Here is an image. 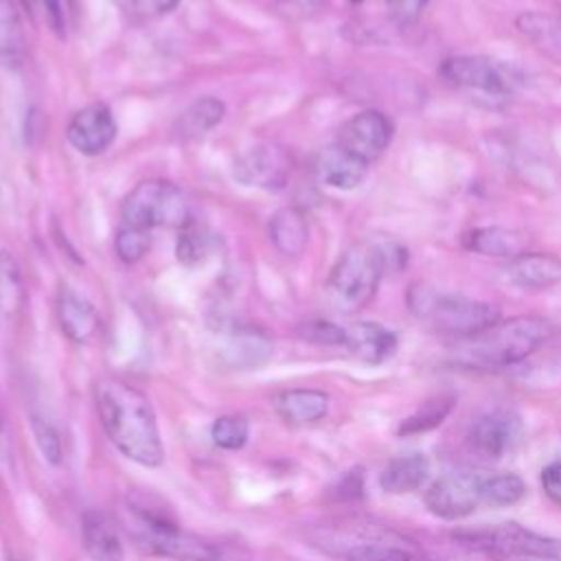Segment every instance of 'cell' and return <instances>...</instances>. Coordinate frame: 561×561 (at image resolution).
<instances>
[{
    "label": "cell",
    "instance_id": "8d00e7d4",
    "mask_svg": "<svg viewBox=\"0 0 561 561\" xmlns=\"http://www.w3.org/2000/svg\"><path fill=\"white\" fill-rule=\"evenodd\" d=\"M425 4L427 0H386L390 18L401 26L414 24L421 18Z\"/></svg>",
    "mask_w": 561,
    "mask_h": 561
},
{
    "label": "cell",
    "instance_id": "7a4b0ae2",
    "mask_svg": "<svg viewBox=\"0 0 561 561\" xmlns=\"http://www.w3.org/2000/svg\"><path fill=\"white\" fill-rule=\"evenodd\" d=\"M550 322L541 316H513L497 320L476 335L454 340V362L476 370H497L533 355L548 337Z\"/></svg>",
    "mask_w": 561,
    "mask_h": 561
},
{
    "label": "cell",
    "instance_id": "4316f807",
    "mask_svg": "<svg viewBox=\"0 0 561 561\" xmlns=\"http://www.w3.org/2000/svg\"><path fill=\"white\" fill-rule=\"evenodd\" d=\"M24 55V28L15 0H0V64L13 66Z\"/></svg>",
    "mask_w": 561,
    "mask_h": 561
},
{
    "label": "cell",
    "instance_id": "603a6c76",
    "mask_svg": "<svg viewBox=\"0 0 561 561\" xmlns=\"http://www.w3.org/2000/svg\"><path fill=\"white\" fill-rule=\"evenodd\" d=\"M462 245L469 252L482 254V256H497V259H515L524 250V239L519 232L508 230L504 226H478L469 228L460 237Z\"/></svg>",
    "mask_w": 561,
    "mask_h": 561
},
{
    "label": "cell",
    "instance_id": "3957f363",
    "mask_svg": "<svg viewBox=\"0 0 561 561\" xmlns=\"http://www.w3.org/2000/svg\"><path fill=\"white\" fill-rule=\"evenodd\" d=\"M131 513L129 533L136 546L149 554L173 561H217L219 546L184 530L171 508L151 493H136L127 500Z\"/></svg>",
    "mask_w": 561,
    "mask_h": 561
},
{
    "label": "cell",
    "instance_id": "60d3db41",
    "mask_svg": "<svg viewBox=\"0 0 561 561\" xmlns=\"http://www.w3.org/2000/svg\"><path fill=\"white\" fill-rule=\"evenodd\" d=\"M541 486L550 500L561 504V460H554L541 469Z\"/></svg>",
    "mask_w": 561,
    "mask_h": 561
},
{
    "label": "cell",
    "instance_id": "6da1fadb",
    "mask_svg": "<svg viewBox=\"0 0 561 561\" xmlns=\"http://www.w3.org/2000/svg\"><path fill=\"white\" fill-rule=\"evenodd\" d=\"M94 405L110 443L142 467H160L164 447L151 401L136 386L118 377L94 383Z\"/></svg>",
    "mask_w": 561,
    "mask_h": 561
},
{
    "label": "cell",
    "instance_id": "ee69618b",
    "mask_svg": "<svg viewBox=\"0 0 561 561\" xmlns=\"http://www.w3.org/2000/svg\"><path fill=\"white\" fill-rule=\"evenodd\" d=\"M559 4H561V0H559Z\"/></svg>",
    "mask_w": 561,
    "mask_h": 561
},
{
    "label": "cell",
    "instance_id": "7bdbcfd3",
    "mask_svg": "<svg viewBox=\"0 0 561 561\" xmlns=\"http://www.w3.org/2000/svg\"><path fill=\"white\" fill-rule=\"evenodd\" d=\"M329 0H278V7L285 9L289 15H313L324 9Z\"/></svg>",
    "mask_w": 561,
    "mask_h": 561
},
{
    "label": "cell",
    "instance_id": "44dd1931",
    "mask_svg": "<svg viewBox=\"0 0 561 561\" xmlns=\"http://www.w3.org/2000/svg\"><path fill=\"white\" fill-rule=\"evenodd\" d=\"M83 548L92 561H123V543L114 522L101 511H85L81 517Z\"/></svg>",
    "mask_w": 561,
    "mask_h": 561
},
{
    "label": "cell",
    "instance_id": "9c48e42d",
    "mask_svg": "<svg viewBox=\"0 0 561 561\" xmlns=\"http://www.w3.org/2000/svg\"><path fill=\"white\" fill-rule=\"evenodd\" d=\"M489 471L484 469H454L443 473L425 491V506L432 515L440 519H462L486 506V484Z\"/></svg>",
    "mask_w": 561,
    "mask_h": 561
},
{
    "label": "cell",
    "instance_id": "e0dca14e",
    "mask_svg": "<svg viewBox=\"0 0 561 561\" xmlns=\"http://www.w3.org/2000/svg\"><path fill=\"white\" fill-rule=\"evenodd\" d=\"M506 276L519 289H548L561 283V259L550 252H522L508 261Z\"/></svg>",
    "mask_w": 561,
    "mask_h": 561
},
{
    "label": "cell",
    "instance_id": "ba28073f",
    "mask_svg": "<svg viewBox=\"0 0 561 561\" xmlns=\"http://www.w3.org/2000/svg\"><path fill=\"white\" fill-rule=\"evenodd\" d=\"M322 548L344 561H434L405 537L377 526H351L327 535Z\"/></svg>",
    "mask_w": 561,
    "mask_h": 561
},
{
    "label": "cell",
    "instance_id": "f1b7e54d",
    "mask_svg": "<svg viewBox=\"0 0 561 561\" xmlns=\"http://www.w3.org/2000/svg\"><path fill=\"white\" fill-rule=\"evenodd\" d=\"M515 24L519 33L533 39L541 50L561 59V22L557 18L530 11V13H522Z\"/></svg>",
    "mask_w": 561,
    "mask_h": 561
},
{
    "label": "cell",
    "instance_id": "ffe728a7",
    "mask_svg": "<svg viewBox=\"0 0 561 561\" xmlns=\"http://www.w3.org/2000/svg\"><path fill=\"white\" fill-rule=\"evenodd\" d=\"M430 478V460L421 451L399 454L379 473V486L386 493L403 495L421 489Z\"/></svg>",
    "mask_w": 561,
    "mask_h": 561
},
{
    "label": "cell",
    "instance_id": "83f0119b",
    "mask_svg": "<svg viewBox=\"0 0 561 561\" xmlns=\"http://www.w3.org/2000/svg\"><path fill=\"white\" fill-rule=\"evenodd\" d=\"M26 300V285L15 256L0 250V313L15 316Z\"/></svg>",
    "mask_w": 561,
    "mask_h": 561
},
{
    "label": "cell",
    "instance_id": "484cf974",
    "mask_svg": "<svg viewBox=\"0 0 561 561\" xmlns=\"http://www.w3.org/2000/svg\"><path fill=\"white\" fill-rule=\"evenodd\" d=\"M454 403H456L454 394H436V397L427 399L425 403H421V408H416L410 416H405L399 423L397 434L399 436H416V434L438 427L454 410Z\"/></svg>",
    "mask_w": 561,
    "mask_h": 561
},
{
    "label": "cell",
    "instance_id": "1f68e13d",
    "mask_svg": "<svg viewBox=\"0 0 561 561\" xmlns=\"http://www.w3.org/2000/svg\"><path fill=\"white\" fill-rule=\"evenodd\" d=\"M210 250V234L197 226L195 221H188L184 228H180V237L175 243V254L184 265L199 263Z\"/></svg>",
    "mask_w": 561,
    "mask_h": 561
},
{
    "label": "cell",
    "instance_id": "ab89813d",
    "mask_svg": "<svg viewBox=\"0 0 561 561\" xmlns=\"http://www.w3.org/2000/svg\"><path fill=\"white\" fill-rule=\"evenodd\" d=\"M333 497L337 502H351V500H357L362 497L364 493V478H362V471H346L340 482L335 484V489L331 491Z\"/></svg>",
    "mask_w": 561,
    "mask_h": 561
},
{
    "label": "cell",
    "instance_id": "5bb4252c",
    "mask_svg": "<svg viewBox=\"0 0 561 561\" xmlns=\"http://www.w3.org/2000/svg\"><path fill=\"white\" fill-rule=\"evenodd\" d=\"M68 142L83 156L103 153L116 138V121L105 103H88L77 110L66 127Z\"/></svg>",
    "mask_w": 561,
    "mask_h": 561
},
{
    "label": "cell",
    "instance_id": "30bf717a",
    "mask_svg": "<svg viewBox=\"0 0 561 561\" xmlns=\"http://www.w3.org/2000/svg\"><path fill=\"white\" fill-rule=\"evenodd\" d=\"M438 77L458 90L482 92L493 99H504L511 92V81L504 70L482 55H454L440 61Z\"/></svg>",
    "mask_w": 561,
    "mask_h": 561
},
{
    "label": "cell",
    "instance_id": "f35d334b",
    "mask_svg": "<svg viewBox=\"0 0 561 561\" xmlns=\"http://www.w3.org/2000/svg\"><path fill=\"white\" fill-rule=\"evenodd\" d=\"M42 7L46 11V20L50 28L57 35H64L70 20V11H72V0H42Z\"/></svg>",
    "mask_w": 561,
    "mask_h": 561
},
{
    "label": "cell",
    "instance_id": "7c38bea8",
    "mask_svg": "<svg viewBox=\"0 0 561 561\" xmlns=\"http://www.w3.org/2000/svg\"><path fill=\"white\" fill-rule=\"evenodd\" d=\"M291 175V158L276 142H259L234 162V178L245 186L278 191Z\"/></svg>",
    "mask_w": 561,
    "mask_h": 561
},
{
    "label": "cell",
    "instance_id": "7402d4cb",
    "mask_svg": "<svg viewBox=\"0 0 561 561\" xmlns=\"http://www.w3.org/2000/svg\"><path fill=\"white\" fill-rule=\"evenodd\" d=\"M267 234L272 245L285 256H298L309 243V224L300 208L285 206L278 208L267 224Z\"/></svg>",
    "mask_w": 561,
    "mask_h": 561
},
{
    "label": "cell",
    "instance_id": "9a60e30c",
    "mask_svg": "<svg viewBox=\"0 0 561 561\" xmlns=\"http://www.w3.org/2000/svg\"><path fill=\"white\" fill-rule=\"evenodd\" d=\"M316 178L331 188L351 191L359 186L368 173V164L344 151L340 145L324 147L313 162Z\"/></svg>",
    "mask_w": 561,
    "mask_h": 561
},
{
    "label": "cell",
    "instance_id": "cb8c5ba5",
    "mask_svg": "<svg viewBox=\"0 0 561 561\" xmlns=\"http://www.w3.org/2000/svg\"><path fill=\"white\" fill-rule=\"evenodd\" d=\"M274 346L267 335L254 329H237L228 333L221 357L232 368H256L265 364L272 355Z\"/></svg>",
    "mask_w": 561,
    "mask_h": 561
},
{
    "label": "cell",
    "instance_id": "d4e9b609",
    "mask_svg": "<svg viewBox=\"0 0 561 561\" xmlns=\"http://www.w3.org/2000/svg\"><path fill=\"white\" fill-rule=\"evenodd\" d=\"M226 105L215 96H199L175 121L173 134L182 140H193L208 134L224 121Z\"/></svg>",
    "mask_w": 561,
    "mask_h": 561
},
{
    "label": "cell",
    "instance_id": "2e32d148",
    "mask_svg": "<svg viewBox=\"0 0 561 561\" xmlns=\"http://www.w3.org/2000/svg\"><path fill=\"white\" fill-rule=\"evenodd\" d=\"M344 346L362 362L366 364H383L390 359L397 351V335L388 327L373 322V320H359L346 327V342Z\"/></svg>",
    "mask_w": 561,
    "mask_h": 561
},
{
    "label": "cell",
    "instance_id": "5b68a950",
    "mask_svg": "<svg viewBox=\"0 0 561 561\" xmlns=\"http://www.w3.org/2000/svg\"><path fill=\"white\" fill-rule=\"evenodd\" d=\"M386 274L375 241L353 243L340 254L324 283L329 302L342 313L364 309L377 294L379 280Z\"/></svg>",
    "mask_w": 561,
    "mask_h": 561
},
{
    "label": "cell",
    "instance_id": "e575fe53",
    "mask_svg": "<svg viewBox=\"0 0 561 561\" xmlns=\"http://www.w3.org/2000/svg\"><path fill=\"white\" fill-rule=\"evenodd\" d=\"M300 337L320 346H344L346 327H340L331 320H309L300 327Z\"/></svg>",
    "mask_w": 561,
    "mask_h": 561
},
{
    "label": "cell",
    "instance_id": "836d02e7",
    "mask_svg": "<svg viewBox=\"0 0 561 561\" xmlns=\"http://www.w3.org/2000/svg\"><path fill=\"white\" fill-rule=\"evenodd\" d=\"M31 427L35 434V443L42 451V456L50 465H59L64 460V445L57 427L42 414H31Z\"/></svg>",
    "mask_w": 561,
    "mask_h": 561
},
{
    "label": "cell",
    "instance_id": "277c9868",
    "mask_svg": "<svg viewBox=\"0 0 561 561\" xmlns=\"http://www.w3.org/2000/svg\"><path fill=\"white\" fill-rule=\"evenodd\" d=\"M408 309L434 333L462 340L480 333L500 320V309L491 302L465 294L440 291L427 283H412L405 291Z\"/></svg>",
    "mask_w": 561,
    "mask_h": 561
},
{
    "label": "cell",
    "instance_id": "4dcf8cb0",
    "mask_svg": "<svg viewBox=\"0 0 561 561\" xmlns=\"http://www.w3.org/2000/svg\"><path fill=\"white\" fill-rule=\"evenodd\" d=\"M248 436H250V425L243 416H237V414L217 416L210 425L213 443L226 451L241 449L248 443Z\"/></svg>",
    "mask_w": 561,
    "mask_h": 561
},
{
    "label": "cell",
    "instance_id": "52a82bcc",
    "mask_svg": "<svg viewBox=\"0 0 561 561\" xmlns=\"http://www.w3.org/2000/svg\"><path fill=\"white\" fill-rule=\"evenodd\" d=\"M454 537L476 552L506 561H557L561 554V541L513 522L458 530Z\"/></svg>",
    "mask_w": 561,
    "mask_h": 561
},
{
    "label": "cell",
    "instance_id": "f546056e",
    "mask_svg": "<svg viewBox=\"0 0 561 561\" xmlns=\"http://www.w3.org/2000/svg\"><path fill=\"white\" fill-rule=\"evenodd\" d=\"M484 493H486V506L489 508L511 506V504H517L526 495V484L517 473L489 471Z\"/></svg>",
    "mask_w": 561,
    "mask_h": 561
},
{
    "label": "cell",
    "instance_id": "8fae6325",
    "mask_svg": "<svg viewBox=\"0 0 561 561\" xmlns=\"http://www.w3.org/2000/svg\"><path fill=\"white\" fill-rule=\"evenodd\" d=\"M394 136V125L388 114L379 110H362L342 123L337 140L344 151L370 164L383 156Z\"/></svg>",
    "mask_w": 561,
    "mask_h": 561
},
{
    "label": "cell",
    "instance_id": "ac0fdd59",
    "mask_svg": "<svg viewBox=\"0 0 561 561\" xmlns=\"http://www.w3.org/2000/svg\"><path fill=\"white\" fill-rule=\"evenodd\" d=\"M57 320L64 335L77 344L90 342L99 329L94 307L70 287H64L57 294Z\"/></svg>",
    "mask_w": 561,
    "mask_h": 561
},
{
    "label": "cell",
    "instance_id": "d6986e66",
    "mask_svg": "<svg viewBox=\"0 0 561 561\" xmlns=\"http://www.w3.org/2000/svg\"><path fill=\"white\" fill-rule=\"evenodd\" d=\"M329 394L318 388H289L276 394L274 408L289 425H313L329 414Z\"/></svg>",
    "mask_w": 561,
    "mask_h": 561
},
{
    "label": "cell",
    "instance_id": "8992f818",
    "mask_svg": "<svg viewBox=\"0 0 561 561\" xmlns=\"http://www.w3.org/2000/svg\"><path fill=\"white\" fill-rule=\"evenodd\" d=\"M121 224L153 230V228H184L191 219V204L186 193L167 180H142L136 184L121 206Z\"/></svg>",
    "mask_w": 561,
    "mask_h": 561
},
{
    "label": "cell",
    "instance_id": "b9f144b4",
    "mask_svg": "<svg viewBox=\"0 0 561 561\" xmlns=\"http://www.w3.org/2000/svg\"><path fill=\"white\" fill-rule=\"evenodd\" d=\"M131 9L140 18H158L175 9L182 0H129Z\"/></svg>",
    "mask_w": 561,
    "mask_h": 561
},
{
    "label": "cell",
    "instance_id": "4fadbf2b",
    "mask_svg": "<svg viewBox=\"0 0 561 561\" xmlns=\"http://www.w3.org/2000/svg\"><path fill=\"white\" fill-rule=\"evenodd\" d=\"M522 438V419L508 410H493L478 416L469 432V449L484 460H497L511 451Z\"/></svg>",
    "mask_w": 561,
    "mask_h": 561
},
{
    "label": "cell",
    "instance_id": "d6a6232c",
    "mask_svg": "<svg viewBox=\"0 0 561 561\" xmlns=\"http://www.w3.org/2000/svg\"><path fill=\"white\" fill-rule=\"evenodd\" d=\"M149 245H151V234H149V230H140V228L121 224V228L114 237V250L123 263L140 261L147 254Z\"/></svg>",
    "mask_w": 561,
    "mask_h": 561
},
{
    "label": "cell",
    "instance_id": "d590c367",
    "mask_svg": "<svg viewBox=\"0 0 561 561\" xmlns=\"http://www.w3.org/2000/svg\"><path fill=\"white\" fill-rule=\"evenodd\" d=\"M381 265L386 272H401L408 265V248L394 239L375 241Z\"/></svg>",
    "mask_w": 561,
    "mask_h": 561
},
{
    "label": "cell",
    "instance_id": "74e56055",
    "mask_svg": "<svg viewBox=\"0 0 561 561\" xmlns=\"http://www.w3.org/2000/svg\"><path fill=\"white\" fill-rule=\"evenodd\" d=\"M13 462H15V454H13V438H11V425L4 412V405L0 401V473H13Z\"/></svg>",
    "mask_w": 561,
    "mask_h": 561
}]
</instances>
